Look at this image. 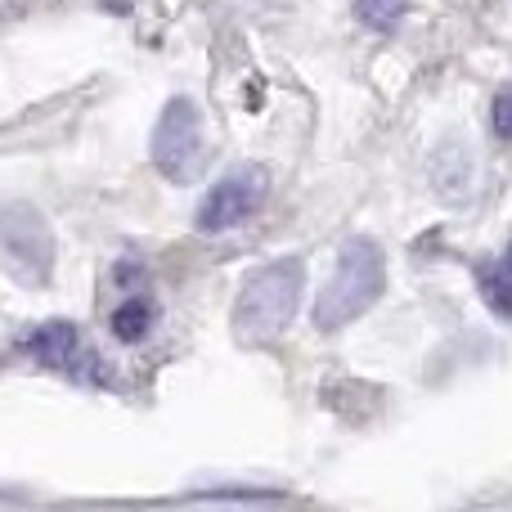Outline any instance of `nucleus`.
Here are the masks:
<instances>
[{"label": "nucleus", "mask_w": 512, "mask_h": 512, "mask_svg": "<svg viewBox=\"0 0 512 512\" xmlns=\"http://www.w3.org/2000/svg\"><path fill=\"white\" fill-rule=\"evenodd\" d=\"M27 351H32V360H41L45 369L63 373V378H72V382H90V387L108 382L104 360H99L95 346L77 333V324H63V319L41 324L32 337H27Z\"/></svg>", "instance_id": "5"}, {"label": "nucleus", "mask_w": 512, "mask_h": 512, "mask_svg": "<svg viewBox=\"0 0 512 512\" xmlns=\"http://www.w3.org/2000/svg\"><path fill=\"white\" fill-rule=\"evenodd\" d=\"M504 265H508V270H512V248H508V261H504Z\"/></svg>", "instance_id": "11"}, {"label": "nucleus", "mask_w": 512, "mask_h": 512, "mask_svg": "<svg viewBox=\"0 0 512 512\" xmlns=\"http://www.w3.org/2000/svg\"><path fill=\"white\" fill-rule=\"evenodd\" d=\"M265 194H270V180H265L261 167L230 171V176L216 180V185L207 189V198L198 203V230L203 234L234 230V225H243L256 207L265 203Z\"/></svg>", "instance_id": "6"}, {"label": "nucleus", "mask_w": 512, "mask_h": 512, "mask_svg": "<svg viewBox=\"0 0 512 512\" xmlns=\"http://www.w3.org/2000/svg\"><path fill=\"white\" fill-rule=\"evenodd\" d=\"M355 18L373 32H391L405 18V0H355Z\"/></svg>", "instance_id": "9"}, {"label": "nucleus", "mask_w": 512, "mask_h": 512, "mask_svg": "<svg viewBox=\"0 0 512 512\" xmlns=\"http://www.w3.org/2000/svg\"><path fill=\"white\" fill-rule=\"evenodd\" d=\"M490 122H495L499 140H512V90L495 95V108H490Z\"/></svg>", "instance_id": "10"}, {"label": "nucleus", "mask_w": 512, "mask_h": 512, "mask_svg": "<svg viewBox=\"0 0 512 512\" xmlns=\"http://www.w3.org/2000/svg\"><path fill=\"white\" fill-rule=\"evenodd\" d=\"M301 279H306V270H301V261H292V256L252 270L239 301H234V342L248 346V351H261V346L279 342L283 328L297 315Z\"/></svg>", "instance_id": "1"}, {"label": "nucleus", "mask_w": 512, "mask_h": 512, "mask_svg": "<svg viewBox=\"0 0 512 512\" xmlns=\"http://www.w3.org/2000/svg\"><path fill=\"white\" fill-rule=\"evenodd\" d=\"M387 288V256L373 239H351L337 252V270L324 283L315 301V328L337 333V328L355 324L360 315H369L373 301Z\"/></svg>", "instance_id": "2"}, {"label": "nucleus", "mask_w": 512, "mask_h": 512, "mask_svg": "<svg viewBox=\"0 0 512 512\" xmlns=\"http://www.w3.org/2000/svg\"><path fill=\"white\" fill-rule=\"evenodd\" d=\"M477 283H481V297L490 301V310L512 319V270L508 265H481Z\"/></svg>", "instance_id": "8"}, {"label": "nucleus", "mask_w": 512, "mask_h": 512, "mask_svg": "<svg viewBox=\"0 0 512 512\" xmlns=\"http://www.w3.org/2000/svg\"><path fill=\"white\" fill-rule=\"evenodd\" d=\"M0 265L23 283H45L54 270V234L32 203L0 207Z\"/></svg>", "instance_id": "3"}, {"label": "nucleus", "mask_w": 512, "mask_h": 512, "mask_svg": "<svg viewBox=\"0 0 512 512\" xmlns=\"http://www.w3.org/2000/svg\"><path fill=\"white\" fill-rule=\"evenodd\" d=\"M153 162L167 180L189 185L198 171L207 167V140H203V117L189 99H171L162 108L158 126H153Z\"/></svg>", "instance_id": "4"}, {"label": "nucleus", "mask_w": 512, "mask_h": 512, "mask_svg": "<svg viewBox=\"0 0 512 512\" xmlns=\"http://www.w3.org/2000/svg\"><path fill=\"white\" fill-rule=\"evenodd\" d=\"M153 301L149 297H126L122 306L113 310V337L117 342H126V346H135V342H144L149 337V328H153Z\"/></svg>", "instance_id": "7"}]
</instances>
